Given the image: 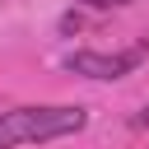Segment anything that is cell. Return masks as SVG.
Here are the masks:
<instances>
[{"label": "cell", "mask_w": 149, "mask_h": 149, "mask_svg": "<svg viewBox=\"0 0 149 149\" xmlns=\"http://www.w3.org/2000/svg\"><path fill=\"white\" fill-rule=\"evenodd\" d=\"M84 126H88V112H84L79 102H37V107H9V112H0V149L65 140V135H79Z\"/></svg>", "instance_id": "obj_1"}, {"label": "cell", "mask_w": 149, "mask_h": 149, "mask_svg": "<svg viewBox=\"0 0 149 149\" xmlns=\"http://www.w3.org/2000/svg\"><path fill=\"white\" fill-rule=\"evenodd\" d=\"M140 61H144V51H70L65 70L84 74V79H126Z\"/></svg>", "instance_id": "obj_2"}, {"label": "cell", "mask_w": 149, "mask_h": 149, "mask_svg": "<svg viewBox=\"0 0 149 149\" xmlns=\"http://www.w3.org/2000/svg\"><path fill=\"white\" fill-rule=\"evenodd\" d=\"M79 5H88V9H116V5H135V0H79Z\"/></svg>", "instance_id": "obj_3"}, {"label": "cell", "mask_w": 149, "mask_h": 149, "mask_svg": "<svg viewBox=\"0 0 149 149\" xmlns=\"http://www.w3.org/2000/svg\"><path fill=\"white\" fill-rule=\"evenodd\" d=\"M130 126H140V130H149V102H144V107H140V112L130 116Z\"/></svg>", "instance_id": "obj_4"}]
</instances>
